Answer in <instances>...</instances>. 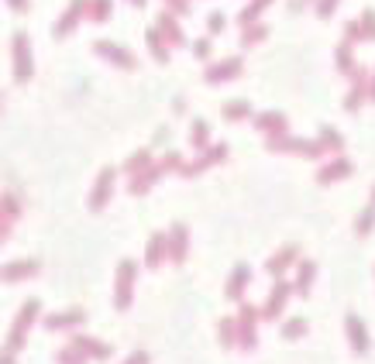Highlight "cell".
Masks as SVG:
<instances>
[{"instance_id":"6da1fadb","label":"cell","mask_w":375,"mask_h":364,"mask_svg":"<svg viewBox=\"0 0 375 364\" xmlns=\"http://www.w3.org/2000/svg\"><path fill=\"white\" fill-rule=\"evenodd\" d=\"M38 313H42V303H38V299H28V303H24V306L17 310V316H14V326H10V333H7V344H3V351L17 354V351L24 347V337H28V330L35 326Z\"/></svg>"},{"instance_id":"7a4b0ae2","label":"cell","mask_w":375,"mask_h":364,"mask_svg":"<svg viewBox=\"0 0 375 364\" xmlns=\"http://www.w3.org/2000/svg\"><path fill=\"white\" fill-rule=\"evenodd\" d=\"M265 148L269 152H286V155H303V159H324V145L320 141H310V138H265Z\"/></svg>"},{"instance_id":"3957f363","label":"cell","mask_w":375,"mask_h":364,"mask_svg":"<svg viewBox=\"0 0 375 364\" xmlns=\"http://www.w3.org/2000/svg\"><path fill=\"white\" fill-rule=\"evenodd\" d=\"M134 279H138V265L131 258H125L118 265V282H114V306H118V313H127L131 303H134Z\"/></svg>"},{"instance_id":"277c9868","label":"cell","mask_w":375,"mask_h":364,"mask_svg":"<svg viewBox=\"0 0 375 364\" xmlns=\"http://www.w3.org/2000/svg\"><path fill=\"white\" fill-rule=\"evenodd\" d=\"M10 55H14V82H28L35 76V59H31V41L24 31L10 35Z\"/></svg>"},{"instance_id":"5b68a950","label":"cell","mask_w":375,"mask_h":364,"mask_svg":"<svg viewBox=\"0 0 375 364\" xmlns=\"http://www.w3.org/2000/svg\"><path fill=\"white\" fill-rule=\"evenodd\" d=\"M258 320H262V310H255L248 303L238 310L234 323H238V347L241 351H255L258 347Z\"/></svg>"},{"instance_id":"8992f818","label":"cell","mask_w":375,"mask_h":364,"mask_svg":"<svg viewBox=\"0 0 375 364\" xmlns=\"http://www.w3.org/2000/svg\"><path fill=\"white\" fill-rule=\"evenodd\" d=\"M93 52L100 55V59H107V66H118V69H125V73H134L138 69V59H134V52H127L125 45H118V41H93Z\"/></svg>"},{"instance_id":"52a82bcc","label":"cell","mask_w":375,"mask_h":364,"mask_svg":"<svg viewBox=\"0 0 375 364\" xmlns=\"http://www.w3.org/2000/svg\"><path fill=\"white\" fill-rule=\"evenodd\" d=\"M224 159H227V145H224V141H217V145H210L207 152H200L193 162H183L179 175H183V179H193V175H200L204 168H210V165H217V162H224Z\"/></svg>"},{"instance_id":"ba28073f","label":"cell","mask_w":375,"mask_h":364,"mask_svg":"<svg viewBox=\"0 0 375 364\" xmlns=\"http://www.w3.org/2000/svg\"><path fill=\"white\" fill-rule=\"evenodd\" d=\"M290 296H292V285L286 282V279H276V282H272V292H269V299H265V306H262V320H279V316L286 313Z\"/></svg>"},{"instance_id":"9c48e42d","label":"cell","mask_w":375,"mask_h":364,"mask_svg":"<svg viewBox=\"0 0 375 364\" xmlns=\"http://www.w3.org/2000/svg\"><path fill=\"white\" fill-rule=\"evenodd\" d=\"M114 182H118V168H100V175H97V186H93V193H90V210L93 213H100L107 203H111V196H114Z\"/></svg>"},{"instance_id":"30bf717a","label":"cell","mask_w":375,"mask_h":364,"mask_svg":"<svg viewBox=\"0 0 375 364\" xmlns=\"http://www.w3.org/2000/svg\"><path fill=\"white\" fill-rule=\"evenodd\" d=\"M42 272V261L38 258H17V261H7L0 265V282H24V279H35Z\"/></svg>"},{"instance_id":"8fae6325","label":"cell","mask_w":375,"mask_h":364,"mask_svg":"<svg viewBox=\"0 0 375 364\" xmlns=\"http://www.w3.org/2000/svg\"><path fill=\"white\" fill-rule=\"evenodd\" d=\"M245 73V59H238V55H231V59H220V62H210L207 69H204V80L213 86V82H231L238 80Z\"/></svg>"},{"instance_id":"7c38bea8","label":"cell","mask_w":375,"mask_h":364,"mask_svg":"<svg viewBox=\"0 0 375 364\" xmlns=\"http://www.w3.org/2000/svg\"><path fill=\"white\" fill-rule=\"evenodd\" d=\"M24 213V203H21V196L17 193H3L0 196V244L7 241V234H10V227L17 224V217Z\"/></svg>"},{"instance_id":"4fadbf2b","label":"cell","mask_w":375,"mask_h":364,"mask_svg":"<svg viewBox=\"0 0 375 364\" xmlns=\"http://www.w3.org/2000/svg\"><path fill=\"white\" fill-rule=\"evenodd\" d=\"M83 17H90V0H69L66 14H62L59 24H55V38H66L69 31H76Z\"/></svg>"},{"instance_id":"5bb4252c","label":"cell","mask_w":375,"mask_h":364,"mask_svg":"<svg viewBox=\"0 0 375 364\" xmlns=\"http://www.w3.org/2000/svg\"><path fill=\"white\" fill-rule=\"evenodd\" d=\"M369 82H372V73H365V69L358 66V73L351 76V89H348V96H344V110H348V114H355V110L369 100Z\"/></svg>"},{"instance_id":"9a60e30c","label":"cell","mask_w":375,"mask_h":364,"mask_svg":"<svg viewBox=\"0 0 375 364\" xmlns=\"http://www.w3.org/2000/svg\"><path fill=\"white\" fill-rule=\"evenodd\" d=\"M292 265H299V247H296V244H286V247H279V251L265 261V272H269L272 279H283Z\"/></svg>"},{"instance_id":"2e32d148","label":"cell","mask_w":375,"mask_h":364,"mask_svg":"<svg viewBox=\"0 0 375 364\" xmlns=\"http://www.w3.org/2000/svg\"><path fill=\"white\" fill-rule=\"evenodd\" d=\"M251 124H255L265 138H283V134H290V121H286V114H279V110H262V114H255Z\"/></svg>"},{"instance_id":"e0dca14e","label":"cell","mask_w":375,"mask_h":364,"mask_svg":"<svg viewBox=\"0 0 375 364\" xmlns=\"http://www.w3.org/2000/svg\"><path fill=\"white\" fill-rule=\"evenodd\" d=\"M186 251H190V227H186V224H172V227H169V261H172V265H183V261H186Z\"/></svg>"},{"instance_id":"ac0fdd59","label":"cell","mask_w":375,"mask_h":364,"mask_svg":"<svg viewBox=\"0 0 375 364\" xmlns=\"http://www.w3.org/2000/svg\"><path fill=\"white\" fill-rule=\"evenodd\" d=\"M344 330H348V344H351V351H355V354H369L372 340H369V330H365V323H362V316L348 313V316H344Z\"/></svg>"},{"instance_id":"d6986e66","label":"cell","mask_w":375,"mask_h":364,"mask_svg":"<svg viewBox=\"0 0 375 364\" xmlns=\"http://www.w3.org/2000/svg\"><path fill=\"white\" fill-rule=\"evenodd\" d=\"M155 28L162 31V38L169 41V48H183V45H190V38H186L183 28H179V17L169 14V10H162V14L155 17Z\"/></svg>"},{"instance_id":"ffe728a7","label":"cell","mask_w":375,"mask_h":364,"mask_svg":"<svg viewBox=\"0 0 375 364\" xmlns=\"http://www.w3.org/2000/svg\"><path fill=\"white\" fill-rule=\"evenodd\" d=\"M351 172H355L351 159L337 155V159H331L327 165H320V172H317V182H320V186H331V182H341V179H348Z\"/></svg>"},{"instance_id":"44dd1931","label":"cell","mask_w":375,"mask_h":364,"mask_svg":"<svg viewBox=\"0 0 375 364\" xmlns=\"http://www.w3.org/2000/svg\"><path fill=\"white\" fill-rule=\"evenodd\" d=\"M162 261H169V234L155 231L148 238V247H145V265L148 268H162Z\"/></svg>"},{"instance_id":"7402d4cb","label":"cell","mask_w":375,"mask_h":364,"mask_svg":"<svg viewBox=\"0 0 375 364\" xmlns=\"http://www.w3.org/2000/svg\"><path fill=\"white\" fill-rule=\"evenodd\" d=\"M73 347L83 351L90 361H107V358H111V347H107L104 340H97V337H86V333H76V337H73Z\"/></svg>"},{"instance_id":"603a6c76","label":"cell","mask_w":375,"mask_h":364,"mask_svg":"<svg viewBox=\"0 0 375 364\" xmlns=\"http://www.w3.org/2000/svg\"><path fill=\"white\" fill-rule=\"evenodd\" d=\"M248 282H251V268L248 265H234V272H231V279H227V289H224L227 299H231V303H241Z\"/></svg>"},{"instance_id":"cb8c5ba5","label":"cell","mask_w":375,"mask_h":364,"mask_svg":"<svg viewBox=\"0 0 375 364\" xmlns=\"http://www.w3.org/2000/svg\"><path fill=\"white\" fill-rule=\"evenodd\" d=\"M162 175H166V168H162V162H155V165H152V168H148V172H141V175H134V179L127 182V189H131V196H145V193H148V189H152V186H155V182H159Z\"/></svg>"},{"instance_id":"d4e9b609","label":"cell","mask_w":375,"mask_h":364,"mask_svg":"<svg viewBox=\"0 0 375 364\" xmlns=\"http://www.w3.org/2000/svg\"><path fill=\"white\" fill-rule=\"evenodd\" d=\"M313 279H317V261H310V258H299V265H296V282H292V292H299V296H310Z\"/></svg>"},{"instance_id":"484cf974","label":"cell","mask_w":375,"mask_h":364,"mask_svg":"<svg viewBox=\"0 0 375 364\" xmlns=\"http://www.w3.org/2000/svg\"><path fill=\"white\" fill-rule=\"evenodd\" d=\"M83 320H86L83 310H66V313L45 316V326H48V330H76V326H83Z\"/></svg>"},{"instance_id":"4316f807","label":"cell","mask_w":375,"mask_h":364,"mask_svg":"<svg viewBox=\"0 0 375 364\" xmlns=\"http://www.w3.org/2000/svg\"><path fill=\"white\" fill-rule=\"evenodd\" d=\"M145 45H148V52H152V59H155L159 66H169V52H172V48H169V41L162 38L159 28H148V31H145Z\"/></svg>"},{"instance_id":"83f0119b","label":"cell","mask_w":375,"mask_h":364,"mask_svg":"<svg viewBox=\"0 0 375 364\" xmlns=\"http://www.w3.org/2000/svg\"><path fill=\"white\" fill-rule=\"evenodd\" d=\"M265 7H272V0H251V3H245V7L238 10V24H241V28L258 24V21H262V14H265Z\"/></svg>"},{"instance_id":"f1b7e54d","label":"cell","mask_w":375,"mask_h":364,"mask_svg":"<svg viewBox=\"0 0 375 364\" xmlns=\"http://www.w3.org/2000/svg\"><path fill=\"white\" fill-rule=\"evenodd\" d=\"M190 148L193 152H207L210 148V127H207V121H190Z\"/></svg>"},{"instance_id":"f546056e","label":"cell","mask_w":375,"mask_h":364,"mask_svg":"<svg viewBox=\"0 0 375 364\" xmlns=\"http://www.w3.org/2000/svg\"><path fill=\"white\" fill-rule=\"evenodd\" d=\"M152 165H155V159H152V152H148V148H138V152H134V155H131V159L125 162V172L131 175V179H134V175L148 172Z\"/></svg>"},{"instance_id":"4dcf8cb0","label":"cell","mask_w":375,"mask_h":364,"mask_svg":"<svg viewBox=\"0 0 375 364\" xmlns=\"http://www.w3.org/2000/svg\"><path fill=\"white\" fill-rule=\"evenodd\" d=\"M224 121H255V110H251L248 100H227L224 103Z\"/></svg>"},{"instance_id":"1f68e13d","label":"cell","mask_w":375,"mask_h":364,"mask_svg":"<svg viewBox=\"0 0 375 364\" xmlns=\"http://www.w3.org/2000/svg\"><path fill=\"white\" fill-rule=\"evenodd\" d=\"M334 62H337V69L344 73V76H355L358 73V62H355V52H351V45H337V52H334Z\"/></svg>"},{"instance_id":"d6a6232c","label":"cell","mask_w":375,"mask_h":364,"mask_svg":"<svg viewBox=\"0 0 375 364\" xmlns=\"http://www.w3.org/2000/svg\"><path fill=\"white\" fill-rule=\"evenodd\" d=\"M217 333H220V347H238V323H234V316H224L220 323H217Z\"/></svg>"},{"instance_id":"836d02e7","label":"cell","mask_w":375,"mask_h":364,"mask_svg":"<svg viewBox=\"0 0 375 364\" xmlns=\"http://www.w3.org/2000/svg\"><path fill=\"white\" fill-rule=\"evenodd\" d=\"M114 17V0H90V21L107 24Z\"/></svg>"},{"instance_id":"e575fe53","label":"cell","mask_w":375,"mask_h":364,"mask_svg":"<svg viewBox=\"0 0 375 364\" xmlns=\"http://www.w3.org/2000/svg\"><path fill=\"white\" fill-rule=\"evenodd\" d=\"M317 141H320V145H324V152H331V155H337V152L344 148V138H341V134H337L334 127H327V124L320 127V134H317Z\"/></svg>"},{"instance_id":"d590c367","label":"cell","mask_w":375,"mask_h":364,"mask_svg":"<svg viewBox=\"0 0 375 364\" xmlns=\"http://www.w3.org/2000/svg\"><path fill=\"white\" fill-rule=\"evenodd\" d=\"M269 38V24L265 21H258V24H251V28H241V45L251 48V45H258V41Z\"/></svg>"},{"instance_id":"8d00e7d4","label":"cell","mask_w":375,"mask_h":364,"mask_svg":"<svg viewBox=\"0 0 375 364\" xmlns=\"http://www.w3.org/2000/svg\"><path fill=\"white\" fill-rule=\"evenodd\" d=\"M375 231V206H365L358 217H355V234H362V238H369Z\"/></svg>"},{"instance_id":"74e56055","label":"cell","mask_w":375,"mask_h":364,"mask_svg":"<svg viewBox=\"0 0 375 364\" xmlns=\"http://www.w3.org/2000/svg\"><path fill=\"white\" fill-rule=\"evenodd\" d=\"M306 330H310V323H306L303 316H290V320L283 323V340H299Z\"/></svg>"},{"instance_id":"f35d334b","label":"cell","mask_w":375,"mask_h":364,"mask_svg":"<svg viewBox=\"0 0 375 364\" xmlns=\"http://www.w3.org/2000/svg\"><path fill=\"white\" fill-rule=\"evenodd\" d=\"M55 361H59V364H86L90 358H86L83 351H76V347L69 344V347H62V351L55 354Z\"/></svg>"},{"instance_id":"ab89813d","label":"cell","mask_w":375,"mask_h":364,"mask_svg":"<svg viewBox=\"0 0 375 364\" xmlns=\"http://www.w3.org/2000/svg\"><path fill=\"white\" fill-rule=\"evenodd\" d=\"M358 24H362V35H365V41H375V10H372V7H369V10H362Z\"/></svg>"},{"instance_id":"60d3db41","label":"cell","mask_w":375,"mask_h":364,"mask_svg":"<svg viewBox=\"0 0 375 364\" xmlns=\"http://www.w3.org/2000/svg\"><path fill=\"white\" fill-rule=\"evenodd\" d=\"M210 48H213V38H197L193 45H190V52H193L200 62H207L210 59Z\"/></svg>"},{"instance_id":"b9f144b4","label":"cell","mask_w":375,"mask_h":364,"mask_svg":"<svg viewBox=\"0 0 375 364\" xmlns=\"http://www.w3.org/2000/svg\"><path fill=\"white\" fill-rule=\"evenodd\" d=\"M358 41H365L362 24H358V21H348V24H344V45H358Z\"/></svg>"},{"instance_id":"7bdbcfd3","label":"cell","mask_w":375,"mask_h":364,"mask_svg":"<svg viewBox=\"0 0 375 364\" xmlns=\"http://www.w3.org/2000/svg\"><path fill=\"white\" fill-rule=\"evenodd\" d=\"M224 28H227V17H224L220 10H213V14L207 17V35H220Z\"/></svg>"},{"instance_id":"ee69618b","label":"cell","mask_w":375,"mask_h":364,"mask_svg":"<svg viewBox=\"0 0 375 364\" xmlns=\"http://www.w3.org/2000/svg\"><path fill=\"white\" fill-rule=\"evenodd\" d=\"M337 3H341V0H317V3H313V10H317V17H320V21H327L334 10H337Z\"/></svg>"},{"instance_id":"f6af8a7d","label":"cell","mask_w":375,"mask_h":364,"mask_svg":"<svg viewBox=\"0 0 375 364\" xmlns=\"http://www.w3.org/2000/svg\"><path fill=\"white\" fill-rule=\"evenodd\" d=\"M166 3L169 14H176V17H186L190 14V0H162Z\"/></svg>"},{"instance_id":"bcb514c9","label":"cell","mask_w":375,"mask_h":364,"mask_svg":"<svg viewBox=\"0 0 375 364\" xmlns=\"http://www.w3.org/2000/svg\"><path fill=\"white\" fill-rule=\"evenodd\" d=\"M152 358H148V351H134V354H127L121 364H148Z\"/></svg>"},{"instance_id":"7dc6e473","label":"cell","mask_w":375,"mask_h":364,"mask_svg":"<svg viewBox=\"0 0 375 364\" xmlns=\"http://www.w3.org/2000/svg\"><path fill=\"white\" fill-rule=\"evenodd\" d=\"M7 7H10L14 14H28V7H31V0H7Z\"/></svg>"},{"instance_id":"c3c4849f","label":"cell","mask_w":375,"mask_h":364,"mask_svg":"<svg viewBox=\"0 0 375 364\" xmlns=\"http://www.w3.org/2000/svg\"><path fill=\"white\" fill-rule=\"evenodd\" d=\"M310 3H317V0H290V10H303V7H310Z\"/></svg>"},{"instance_id":"681fc988","label":"cell","mask_w":375,"mask_h":364,"mask_svg":"<svg viewBox=\"0 0 375 364\" xmlns=\"http://www.w3.org/2000/svg\"><path fill=\"white\" fill-rule=\"evenodd\" d=\"M14 358H17V354H10V351H0V364H14Z\"/></svg>"},{"instance_id":"f907efd6","label":"cell","mask_w":375,"mask_h":364,"mask_svg":"<svg viewBox=\"0 0 375 364\" xmlns=\"http://www.w3.org/2000/svg\"><path fill=\"white\" fill-rule=\"evenodd\" d=\"M369 100L375 103V73H372V82H369Z\"/></svg>"},{"instance_id":"816d5d0a","label":"cell","mask_w":375,"mask_h":364,"mask_svg":"<svg viewBox=\"0 0 375 364\" xmlns=\"http://www.w3.org/2000/svg\"><path fill=\"white\" fill-rule=\"evenodd\" d=\"M131 3H134L138 10H145V3H148V0H131Z\"/></svg>"},{"instance_id":"f5cc1de1","label":"cell","mask_w":375,"mask_h":364,"mask_svg":"<svg viewBox=\"0 0 375 364\" xmlns=\"http://www.w3.org/2000/svg\"><path fill=\"white\" fill-rule=\"evenodd\" d=\"M369 206H375V186H372V203H369Z\"/></svg>"}]
</instances>
